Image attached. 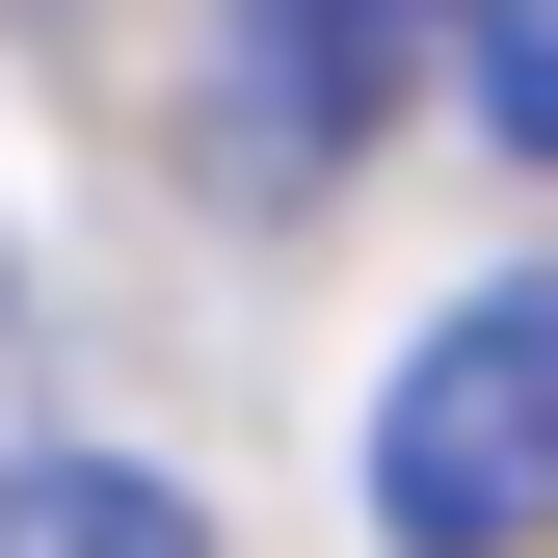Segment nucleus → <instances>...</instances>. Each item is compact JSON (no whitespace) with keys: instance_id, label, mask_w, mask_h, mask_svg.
<instances>
[{"instance_id":"7ed1b4c3","label":"nucleus","mask_w":558,"mask_h":558,"mask_svg":"<svg viewBox=\"0 0 558 558\" xmlns=\"http://www.w3.org/2000/svg\"><path fill=\"white\" fill-rule=\"evenodd\" d=\"M0 558H214V506L133 452H0Z\"/></svg>"},{"instance_id":"f03ea898","label":"nucleus","mask_w":558,"mask_h":558,"mask_svg":"<svg viewBox=\"0 0 558 558\" xmlns=\"http://www.w3.org/2000/svg\"><path fill=\"white\" fill-rule=\"evenodd\" d=\"M399 27H426V0H240V186H319L345 133L399 107Z\"/></svg>"},{"instance_id":"20e7f679","label":"nucleus","mask_w":558,"mask_h":558,"mask_svg":"<svg viewBox=\"0 0 558 558\" xmlns=\"http://www.w3.org/2000/svg\"><path fill=\"white\" fill-rule=\"evenodd\" d=\"M452 81H478L506 160H558V0H452Z\"/></svg>"},{"instance_id":"f257e3e1","label":"nucleus","mask_w":558,"mask_h":558,"mask_svg":"<svg viewBox=\"0 0 558 558\" xmlns=\"http://www.w3.org/2000/svg\"><path fill=\"white\" fill-rule=\"evenodd\" d=\"M373 532L399 558H558V266L452 293L373 373Z\"/></svg>"}]
</instances>
